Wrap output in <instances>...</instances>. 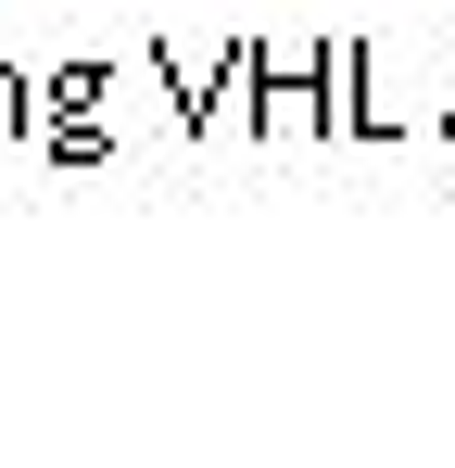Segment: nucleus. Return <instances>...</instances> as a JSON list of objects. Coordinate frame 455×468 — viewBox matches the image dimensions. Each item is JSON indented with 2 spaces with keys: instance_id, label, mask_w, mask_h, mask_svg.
Here are the masks:
<instances>
[]
</instances>
